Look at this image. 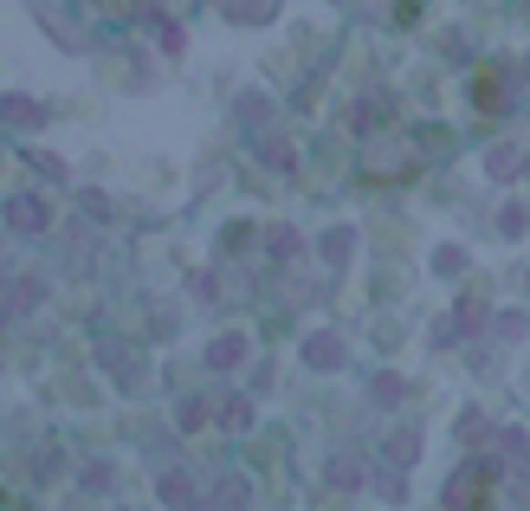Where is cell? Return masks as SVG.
<instances>
[{
  "label": "cell",
  "mask_w": 530,
  "mask_h": 511,
  "mask_svg": "<svg viewBox=\"0 0 530 511\" xmlns=\"http://www.w3.org/2000/svg\"><path fill=\"white\" fill-rule=\"evenodd\" d=\"M305 356H317V370H330V362H337V343L317 337V343H305Z\"/></svg>",
  "instance_id": "obj_1"
},
{
  "label": "cell",
  "mask_w": 530,
  "mask_h": 511,
  "mask_svg": "<svg viewBox=\"0 0 530 511\" xmlns=\"http://www.w3.org/2000/svg\"><path fill=\"white\" fill-rule=\"evenodd\" d=\"M220 421H226V427H240V421H246V402H240V395H226V402H220Z\"/></svg>",
  "instance_id": "obj_2"
},
{
  "label": "cell",
  "mask_w": 530,
  "mask_h": 511,
  "mask_svg": "<svg viewBox=\"0 0 530 511\" xmlns=\"http://www.w3.org/2000/svg\"><path fill=\"white\" fill-rule=\"evenodd\" d=\"M14 227H39V201H14Z\"/></svg>",
  "instance_id": "obj_3"
},
{
  "label": "cell",
  "mask_w": 530,
  "mask_h": 511,
  "mask_svg": "<svg viewBox=\"0 0 530 511\" xmlns=\"http://www.w3.org/2000/svg\"><path fill=\"white\" fill-rule=\"evenodd\" d=\"M234 356H240V337H220V343H213V362H220V370H226Z\"/></svg>",
  "instance_id": "obj_4"
}]
</instances>
